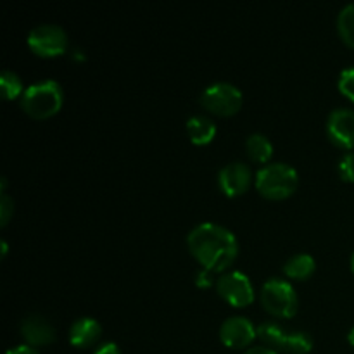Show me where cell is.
<instances>
[{"label": "cell", "instance_id": "21", "mask_svg": "<svg viewBox=\"0 0 354 354\" xmlns=\"http://www.w3.org/2000/svg\"><path fill=\"white\" fill-rule=\"evenodd\" d=\"M12 211H14V201L10 199L9 194L2 192V196H0V223H2V227L3 225H7Z\"/></svg>", "mask_w": 354, "mask_h": 354}, {"label": "cell", "instance_id": "13", "mask_svg": "<svg viewBox=\"0 0 354 354\" xmlns=\"http://www.w3.org/2000/svg\"><path fill=\"white\" fill-rule=\"evenodd\" d=\"M187 131L194 144H207L216 135V124L206 114H192L187 120Z\"/></svg>", "mask_w": 354, "mask_h": 354}, {"label": "cell", "instance_id": "3", "mask_svg": "<svg viewBox=\"0 0 354 354\" xmlns=\"http://www.w3.org/2000/svg\"><path fill=\"white\" fill-rule=\"evenodd\" d=\"M256 187L270 199H283L297 187V171L287 162H268L256 173Z\"/></svg>", "mask_w": 354, "mask_h": 354}, {"label": "cell", "instance_id": "4", "mask_svg": "<svg viewBox=\"0 0 354 354\" xmlns=\"http://www.w3.org/2000/svg\"><path fill=\"white\" fill-rule=\"evenodd\" d=\"M261 303L275 317H292L297 310V294L289 280L270 277L261 286Z\"/></svg>", "mask_w": 354, "mask_h": 354}, {"label": "cell", "instance_id": "25", "mask_svg": "<svg viewBox=\"0 0 354 354\" xmlns=\"http://www.w3.org/2000/svg\"><path fill=\"white\" fill-rule=\"evenodd\" d=\"M244 354H279V353H277V349L268 348V346H252V348H249Z\"/></svg>", "mask_w": 354, "mask_h": 354}, {"label": "cell", "instance_id": "15", "mask_svg": "<svg viewBox=\"0 0 354 354\" xmlns=\"http://www.w3.org/2000/svg\"><path fill=\"white\" fill-rule=\"evenodd\" d=\"M315 272V259L308 252H297L283 263V273L290 279H308Z\"/></svg>", "mask_w": 354, "mask_h": 354}, {"label": "cell", "instance_id": "28", "mask_svg": "<svg viewBox=\"0 0 354 354\" xmlns=\"http://www.w3.org/2000/svg\"><path fill=\"white\" fill-rule=\"evenodd\" d=\"M351 270L354 272V252H353V256H351Z\"/></svg>", "mask_w": 354, "mask_h": 354}, {"label": "cell", "instance_id": "1", "mask_svg": "<svg viewBox=\"0 0 354 354\" xmlns=\"http://www.w3.org/2000/svg\"><path fill=\"white\" fill-rule=\"evenodd\" d=\"M190 252L211 272H221L235 259L239 251L237 237L227 227L204 221L196 225L187 237Z\"/></svg>", "mask_w": 354, "mask_h": 354}, {"label": "cell", "instance_id": "27", "mask_svg": "<svg viewBox=\"0 0 354 354\" xmlns=\"http://www.w3.org/2000/svg\"><path fill=\"white\" fill-rule=\"evenodd\" d=\"M348 341L351 342V346L354 348V327L351 328V330H349V334H348Z\"/></svg>", "mask_w": 354, "mask_h": 354}, {"label": "cell", "instance_id": "8", "mask_svg": "<svg viewBox=\"0 0 354 354\" xmlns=\"http://www.w3.org/2000/svg\"><path fill=\"white\" fill-rule=\"evenodd\" d=\"M256 335V325L248 317L234 315L225 318L220 327V339L228 348H245Z\"/></svg>", "mask_w": 354, "mask_h": 354}, {"label": "cell", "instance_id": "20", "mask_svg": "<svg viewBox=\"0 0 354 354\" xmlns=\"http://www.w3.org/2000/svg\"><path fill=\"white\" fill-rule=\"evenodd\" d=\"M339 175L346 182H354V152H344L339 159Z\"/></svg>", "mask_w": 354, "mask_h": 354}, {"label": "cell", "instance_id": "14", "mask_svg": "<svg viewBox=\"0 0 354 354\" xmlns=\"http://www.w3.org/2000/svg\"><path fill=\"white\" fill-rule=\"evenodd\" d=\"M290 328H286L283 325L277 322H263L256 327V335L265 342L268 348L283 349L286 351L287 341H289Z\"/></svg>", "mask_w": 354, "mask_h": 354}, {"label": "cell", "instance_id": "5", "mask_svg": "<svg viewBox=\"0 0 354 354\" xmlns=\"http://www.w3.org/2000/svg\"><path fill=\"white\" fill-rule=\"evenodd\" d=\"M201 104L211 113L228 116L242 106V92L228 82H214L203 90Z\"/></svg>", "mask_w": 354, "mask_h": 354}, {"label": "cell", "instance_id": "26", "mask_svg": "<svg viewBox=\"0 0 354 354\" xmlns=\"http://www.w3.org/2000/svg\"><path fill=\"white\" fill-rule=\"evenodd\" d=\"M0 245H2V258H3V256L7 254V242H6V239H2V241H0Z\"/></svg>", "mask_w": 354, "mask_h": 354}, {"label": "cell", "instance_id": "9", "mask_svg": "<svg viewBox=\"0 0 354 354\" xmlns=\"http://www.w3.org/2000/svg\"><path fill=\"white\" fill-rule=\"evenodd\" d=\"M328 138L342 149L354 147V111L337 107L327 118Z\"/></svg>", "mask_w": 354, "mask_h": 354}, {"label": "cell", "instance_id": "16", "mask_svg": "<svg viewBox=\"0 0 354 354\" xmlns=\"http://www.w3.org/2000/svg\"><path fill=\"white\" fill-rule=\"evenodd\" d=\"M245 149L252 161L256 162H266L273 154V144L270 138L263 133H251L245 140Z\"/></svg>", "mask_w": 354, "mask_h": 354}, {"label": "cell", "instance_id": "24", "mask_svg": "<svg viewBox=\"0 0 354 354\" xmlns=\"http://www.w3.org/2000/svg\"><path fill=\"white\" fill-rule=\"evenodd\" d=\"M6 354H40V353H38L33 346L19 344V346H14V348H10Z\"/></svg>", "mask_w": 354, "mask_h": 354}, {"label": "cell", "instance_id": "22", "mask_svg": "<svg viewBox=\"0 0 354 354\" xmlns=\"http://www.w3.org/2000/svg\"><path fill=\"white\" fill-rule=\"evenodd\" d=\"M194 280H196L197 287H209L211 283H213V275H211V270H206V268L197 270Z\"/></svg>", "mask_w": 354, "mask_h": 354}, {"label": "cell", "instance_id": "19", "mask_svg": "<svg viewBox=\"0 0 354 354\" xmlns=\"http://www.w3.org/2000/svg\"><path fill=\"white\" fill-rule=\"evenodd\" d=\"M339 90L354 102V66L344 68L339 75Z\"/></svg>", "mask_w": 354, "mask_h": 354}, {"label": "cell", "instance_id": "2", "mask_svg": "<svg viewBox=\"0 0 354 354\" xmlns=\"http://www.w3.org/2000/svg\"><path fill=\"white\" fill-rule=\"evenodd\" d=\"M21 106L30 116L48 118L62 106V88L55 80H40L26 86L21 95Z\"/></svg>", "mask_w": 354, "mask_h": 354}, {"label": "cell", "instance_id": "18", "mask_svg": "<svg viewBox=\"0 0 354 354\" xmlns=\"http://www.w3.org/2000/svg\"><path fill=\"white\" fill-rule=\"evenodd\" d=\"M0 88H2L3 99H14L17 95H23L24 86L19 76L10 69H3L0 76Z\"/></svg>", "mask_w": 354, "mask_h": 354}, {"label": "cell", "instance_id": "7", "mask_svg": "<svg viewBox=\"0 0 354 354\" xmlns=\"http://www.w3.org/2000/svg\"><path fill=\"white\" fill-rule=\"evenodd\" d=\"M216 290L232 306H245L254 299L251 280L244 272H239V270L221 273L216 280Z\"/></svg>", "mask_w": 354, "mask_h": 354}, {"label": "cell", "instance_id": "6", "mask_svg": "<svg viewBox=\"0 0 354 354\" xmlns=\"http://www.w3.org/2000/svg\"><path fill=\"white\" fill-rule=\"evenodd\" d=\"M28 45L35 54L52 57L62 54L68 48V35L59 24H37L28 33Z\"/></svg>", "mask_w": 354, "mask_h": 354}, {"label": "cell", "instance_id": "11", "mask_svg": "<svg viewBox=\"0 0 354 354\" xmlns=\"http://www.w3.org/2000/svg\"><path fill=\"white\" fill-rule=\"evenodd\" d=\"M21 335L30 346H47L54 342L55 328L40 313H30L21 320Z\"/></svg>", "mask_w": 354, "mask_h": 354}, {"label": "cell", "instance_id": "12", "mask_svg": "<svg viewBox=\"0 0 354 354\" xmlns=\"http://www.w3.org/2000/svg\"><path fill=\"white\" fill-rule=\"evenodd\" d=\"M100 327L99 322L92 317H82L76 318L69 328V342L76 348H88L93 346L100 337Z\"/></svg>", "mask_w": 354, "mask_h": 354}, {"label": "cell", "instance_id": "23", "mask_svg": "<svg viewBox=\"0 0 354 354\" xmlns=\"http://www.w3.org/2000/svg\"><path fill=\"white\" fill-rule=\"evenodd\" d=\"M93 354H121V349L116 342L109 341V342H102V344L97 346Z\"/></svg>", "mask_w": 354, "mask_h": 354}, {"label": "cell", "instance_id": "17", "mask_svg": "<svg viewBox=\"0 0 354 354\" xmlns=\"http://www.w3.org/2000/svg\"><path fill=\"white\" fill-rule=\"evenodd\" d=\"M337 28L342 40L354 47V2L346 3L337 16Z\"/></svg>", "mask_w": 354, "mask_h": 354}, {"label": "cell", "instance_id": "10", "mask_svg": "<svg viewBox=\"0 0 354 354\" xmlns=\"http://www.w3.org/2000/svg\"><path fill=\"white\" fill-rule=\"evenodd\" d=\"M218 183L227 196H241L249 189L251 168L242 161L228 162L218 173Z\"/></svg>", "mask_w": 354, "mask_h": 354}]
</instances>
